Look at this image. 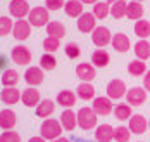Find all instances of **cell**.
Returning <instances> with one entry per match:
<instances>
[{
  "mask_svg": "<svg viewBox=\"0 0 150 142\" xmlns=\"http://www.w3.org/2000/svg\"><path fill=\"white\" fill-rule=\"evenodd\" d=\"M62 125H60V121L57 120H52V118H47L45 121L42 123L40 126V135L45 139V141H55L57 137L62 135Z\"/></svg>",
  "mask_w": 150,
  "mask_h": 142,
  "instance_id": "obj_1",
  "label": "cell"
},
{
  "mask_svg": "<svg viewBox=\"0 0 150 142\" xmlns=\"http://www.w3.org/2000/svg\"><path fill=\"white\" fill-rule=\"evenodd\" d=\"M76 116H78V126L81 128V130H85V132H88L91 130L93 126H97V113L93 111V108H81V109L76 113Z\"/></svg>",
  "mask_w": 150,
  "mask_h": 142,
  "instance_id": "obj_2",
  "label": "cell"
},
{
  "mask_svg": "<svg viewBox=\"0 0 150 142\" xmlns=\"http://www.w3.org/2000/svg\"><path fill=\"white\" fill-rule=\"evenodd\" d=\"M50 14H48V9L47 7H42V5H38V7H33L30 11V14H28V21H30L31 26H35V28H42V26H47L50 21Z\"/></svg>",
  "mask_w": 150,
  "mask_h": 142,
  "instance_id": "obj_3",
  "label": "cell"
},
{
  "mask_svg": "<svg viewBox=\"0 0 150 142\" xmlns=\"http://www.w3.org/2000/svg\"><path fill=\"white\" fill-rule=\"evenodd\" d=\"M112 40V33L107 26H97L91 31V42L97 45L98 49H104L105 45H109Z\"/></svg>",
  "mask_w": 150,
  "mask_h": 142,
  "instance_id": "obj_4",
  "label": "cell"
},
{
  "mask_svg": "<svg viewBox=\"0 0 150 142\" xmlns=\"http://www.w3.org/2000/svg\"><path fill=\"white\" fill-rule=\"evenodd\" d=\"M126 102L133 108H138V106H142V104H145V101H147V90L145 88H142V87H133V88H129L128 92H126Z\"/></svg>",
  "mask_w": 150,
  "mask_h": 142,
  "instance_id": "obj_5",
  "label": "cell"
},
{
  "mask_svg": "<svg viewBox=\"0 0 150 142\" xmlns=\"http://www.w3.org/2000/svg\"><path fill=\"white\" fill-rule=\"evenodd\" d=\"M126 83L122 81L121 78H114L109 81V85H107V97L109 99H122L124 95H126Z\"/></svg>",
  "mask_w": 150,
  "mask_h": 142,
  "instance_id": "obj_6",
  "label": "cell"
},
{
  "mask_svg": "<svg viewBox=\"0 0 150 142\" xmlns=\"http://www.w3.org/2000/svg\"><path fill=\"white\" fill-rule=\"evenodd\" d=\"M11 57H12V63L19 64V66H26V64H30L31 59H33L31 50L28 47H24V45H17V47L12 49Z\"/></svg>",
  "mask_w": 150,
  "mask_h": 142,
  "instance_id": "obj_7",
  "label": "cell"
},
{
  "mask_svg": "<svg viewBox=\"0 0 150 142\" xmlns=\"http://www.w3.org/2000/svg\"><path fill=\"white\" fill-rule=\"evenodd\" d=\"M30 5H28V2L26 0H11V4H9V12H11V16H14L16 19H24V17H28L30 14Z\"/></svg>",
  "mask_w": 150,
  "mask_h": 142,
  "instance_id": "obj_8",
  "label": "cell"
},
{
  "mask_svg": "<svg viewBox=\"0 0 150 142\" xmlns=\"http://www.w3.org/2000/svg\"><path fill=\"white\" fill-rule=\"evenodd\" d=\"M12 35H14L16 40H19V42L30 38V35H31L30 21H28V19H17L14 23V26H12Z\"/></svg>",
  "mask_w": 150,
  "mask_h": 142,
  "instance_id": "obj_9",
  "label": "cell"
},
{
  "mask_svg": "<svg viewBox=\"0 0 150 142\" xmlns=\"http://www.w3.org/2000/svg\"><path fill=\"white\" fill-rule=\"evenodd\" d=\"M93 111L98 114V116H107V114H110L112 111H114V106H112V99H109V97H95L93 99Z\"/></svg>",
  "mask_w": 150,
  "mask_h": 142,
  "instance_id": "obj_10",
  "label": "cell"
},
{
  "mask_svg": "<svg viewBox=\"0 0 150 142\" xmlns=\"http://www.w3.org/2000/svg\"><path fill=\"white\" fill-rule=\"evenodd\" d=\"M40 101H42L40 92H38V88H35V87H28L26 90L21 92V102H23L26 108H36V106L40 104Z\"/></svg>",
  "mask_w": 150,
  "mask_h": 142,
  "instance_id": "obj_11",
  "label": "cell"
},
{
  "mask_svg": "<svg viewBox=\"0 0 150 142\" xmlns=\"http://www.w3.org/2000/svg\"><path fill=\"white\" fill-rule=\"evenodd\" d=\"M76 76L81 80V81H88L91 83L95 76H97V71H95V66L90 63H79L76 66Z\"/></svg>",
  "mask_w": 150,
  "mask_h": 142,
  "instance_id": "obj_12",
  "label": "cell"
},
{
  "mask_svg": "<svg viewBox=\"0 0 150 142\" xmlns=\"http://www.w3.org/2000/svg\"><path fill=\"white\" fill-rule=\"evenodd\" d=\"M45 78V75H43V69L40 68V66H30L26 71H24V81L31 85V87H36V85H40L42 81Z\"/></svg>",
  "mask_w": 150,
  "mask_h": 142,
  "instance_id": "obj_13",
  "label": "cell"
},
{
  "mask_svg": "<svg viewBox=\"0 0 150 142\" xmlns=\"http://www.w3.org/2000/svg\"><path fill=\"white\" fill-rule=\"evenodd\" d=\"M149 130V121L145 120L143 114H133L129 118V132L136 133V135H142Z\"/></svg>",
  "mask_w": 150,
  "mask_h": 142,
  "instance_id": "obj_14",
  "label": "cell"
},
{
  "mask_svg": "<svg viewBox=\"0 0 150 142\" xmlns=\"http://www.w3.org/2000/svg\"><path fill=\"white\" fill-rule=\"evenodd\" d=\"M95 21H97V17L93 16V12H83L81 16L78 17V30L81 33L93 31L97 28L95 26Z\"/></svg>",
  "mask_w": 150,
  "mask_h": 142,
  "instance_id": "obj_15",
  "label": "cell"
},
{
  "mask_svg": "<svg viewBox=\"0 0 150 142\" xmlns=\"http://www.w3.org/2000/svg\"><path fill=\"white\" fill-rule=\"evenodd\" d=\"M110 45L114 47V50H116V52L124 54V52H128V50H129V47H131V42H129V36H128V35H124V33H116V35H112Z\"/></svg>",
  "mask_w": 150,
  "mask_h": 142,
  "instance_id": "obj_16",
  "label": "cell"
},
{
  "mask_svg": "<svg viewBox=\"0 0 150 142\" xmlns=\"http://www.w3.org/2000/svg\"><path fill=\"white\" fill-rule=\"evenodd\" d=\"M0 101L9 106H14L21 101V92L16 87H4V90L0 92Z\"/></svg>",
  "mask_w": 150,
  "mask_h": 142,
  "instance_id": "obj_17",
  "label": "cell"
},
{
  "mask_svg": "<svg viewBox=\"0 0 150 142\" xmlns=\"http://www.w3.org/2000/svg\"><path fill=\"white\" fill-rule=\"evenodd\" d=\"M60 125L64 130L67 132H73L76 126H78V116L73 109H66L60 113Z\"/></svg>",
  "mask_w": 150,
  "mask_h": 142,
  "instance_id": "obj_18",
  "label": "cell"
},
{
  "mask_svg": "<svg viewBox=\"0 0 150 142\" xmlns=\"http://www.w3.org/2000/svg\"><path fill=\"white\" fill-rule=\"evenodd\" d=\"M17 123V116L12 109H2L0 111V128L4 130H12Z\"/></svg>",
  "mask_w": 150,
  "mask_h": 142,
  "instance_id": "obj_19",
  "label": "cell"
},
{
  "mask_svg": "<svg viewBox=\"0 0 150 142\" xmlns=\"http://www.w3.org/2000/svg\"><path fill=\"white\" fill-rule=\"evenodd\" d=\"M76 95L81 101H93L95 99V87L88 81H83L76 87Z\"/></svg>",
  "mask_w": 150,
  "mask_h": 142,
  "instance_id": "obj_20",
  "label": "cell"
},
{
  "mask_svg": "<svg viewBox=\"0 0 150 142\" xmlns=\"http://www.w3.org/2000/svg\"><path fill=\"white\" fill-rule=\"evenodd\" d=\"M76 101H78V95L73 90H60L59 94H57V102L62 108H66V109L73 108L76 104Z\"/></svg>",
  "mask_w": 150,
  "mask_h": 142,
  "instance_id": "obj_21",
  "label": "cell"
},
{
  "mask_svg": "<svg viewBox=\"0 0 150 142\" xmlns=\"http://www.w3.org/2000/svg\"><path fill=\"white\" fill-rule=\"evenodd\" d=\"M95 141L97 142H110L114 141V128L110 125H98L95 130Z\"/></svg>",
  "mask_w": 150,
  "mask_h": 142,
  "instance_id": "obj_22",
  "label": "cell"
},
{
  "mask_svg": "<svg viewBox=\"0 0 150 142\" xmlns=\"http://www.w3.org/2000/svg\"><path fill=\"white\" fill-rule=\"evenodd\" d=\"M54 111H55V104L50 101V99H43V101H40V104L36 106V116L38 118H50L52 114H54Z\"/></svg>",
  "mask_w": 150,
  "mask_h": 142,
  "instance_id": "obj_23",
  "label": "cell"
},
{
  "mask_svg": "<svg viewBox=\"0 0 150 142\" xmlns=\"http://www.w3.org/2000/svg\"><path fill=\"white\" fill-rule=\"evenodd\" d=\"M109 63H110V56H109V52L105 49H97L91 54V64L95 68H105Z\"/></svg>",
  "mask_w": 150,
  "mask_h": 142,
  "instance_id": "obj_24",
  "label": "cell"
},
{
  "mask_svg": "<svg viewBox=\"0 0 150 142\" xmlns=\"http://www.w3.org/2000/svg\"><path fill=\"white\" fill-rule=\"evenodd\" d=\"M83 2L79 0H67L64 4V11H66V16L69 17H79L83 14Z\"/></svg>",
  "mask_w": 150,
  "mask_h": 142,
  "instance_id": "obj_25",
  "label": "cell"
},
{
  "mask_svg": "<svg viewBox=\"0 0 150 142\" xmlns=\"http://www.w3.org/2000/svg\"><path fill=\"white\" fill-rule=\"evenodd\" d=\"M126 17L128 19H133V21H138V19H143V5L142 2H128V9H126Z\"/></svg>",
  "mask_w": 150,
  "mask_h": 142,
  "instance_id": "obj_26",
  "label": "cell"
},
{
  "mask_svg": "<svg viewBox=\"0 0 150 142\" xmlns=\"http://www.w3.org/2000/svg\"><path fill=\"white\" fill-rule=\"evenodd\" d=\"M135 35L140 38V40H147L150 36V21L147 19H138L135 23Z\"/></svg>",
  "mask_w": 150,
  "mask_h": 142,
  "instance_id": "obj_27",
  "label": "cell"
},
{
  "mask_svg": "<svg viewBox=\"0 0 150 142\" xmlns=\"http://www.w3.org/2000/svg\"><path fill=\"white\" fill-rule=\"evenodd\" d=\"M135 56L138 59H142V61H147L150 57V44L147 40H138L135 44Z\"/></svg>",
  "mask_w": 150,
  "mask_h": 142,
  "instance_id": "obj_28",
  "label": "cell"
},
{
  "mask_svg": "<svg viewBox=\"0 0 150 142\" xmlns=\"http://www.w3.org/2000/svg\"><path fill=\"white\" fill-rule=\"evenodd\" d=\"M128 73L133 75V76H143L147 73V64H145V61H142V59L131 61V63L128 64Z\"/></svg>",
  "mask_w": 150,
  "mask_h": 142,
  "instance_id": "obj_29",
  "label": "cell"
},
{
  "mask_svg": "<svg viewBox=\"0 0 150 142\" xmlns=\"http://www.w3.org/2000/svg\"><path fill=\"white\" fill-rule=\"evenodd\" d=\"M47 33H48V36H54V38H59L60 40L66 35V28H64V24L59 23V21H50L47 24Z\"/></svg>",
  "mask_w": 150,
  "mask_h": 142,
  "instance_id": "obj_30",
  "label": "cell"
},
{
  "mask_svg": "<svg viewBox=\"0 0 150 142\" xmlns=\"http://www.w3.org/2000/svg\"><path fill=\"white\" fill-rule=\"evenodd\" d=\"M126 9H128V2L117 0V2H114V4H110V16L114 17V19L126 17Z\"/></svg>",
  "mask_w": 150,
  "mask_h": 142,
  "instance_id": "obj_31",
  "label": "cell"
},
{
  "mask_svg": "<svg viewBox=\"0 0 150 142\" xmlns=\"http://www.w3.org/2000/svg\"><path fill=\"white\" fill-rule=\"evenodd\" d=\"M93 16L97 19H105L110 16V5L107 2H97L93 4Z\"/></svg>",
  "mask_w": 150,
  "mask_h": 142,
  "instance_id": "obj_32",
  "label": "cell"
},
{
  "mask_svg": "<svg viewBox=\"0 0 150 142\" xmlns=\"http://www.w3.org/2000/svg\"><path fill=\"white\" fill-rule=\"evenodd\" d=\"M19 81V73L16 69H7L2 75V85L4 87H16Z\"/></svg>",
  "mask_w": 150,
  "mask_h": 142,
  "instance_id": "obj_33",
  "label": "cell"
},
{
  "mask_svg": "<svg viewBox=\"0 0 150 142\" xmlns=\"http://www.w3.org/2000/svg\"><path fill=\"white\" fill-rule=\"evenodd\" d=\"M114 114H116V118L119 120V121H126V120H129L133 114H131V106L126 102V104H117L116 106V109H114Z\"/></svg>",
  "mask_w": 150,
  "mask_h": 142,
  "instance_id": "obj_34",
  "label": "cell"
},
{
  "mask_svg": "<svg viewBox=\"0 0 150 142\" xmlns=\"http://www.w3.org/2000/svg\"><path fill=\"white\" fill-rule=\"evenodd\" d=\"M55 66H57V59H55L52 54L45 52V54L40 57V68H42L43 71H52V69H55Z\"/></svg>",
  "mask_w": 150,
  "mask_h": 142,
  "instance_id": "obj_35",
  "label": "cell"
},
{
  "mask_svg": "<svg viewBox=\"0 0 150 142\" xmlns=\"http://www.w3.org/2000/svg\"><path fill=\"white\" fill-rule=\"evenodd\" d=\"M129 139H131V132L128 126L114 128V141L116 142H129Z\"/></svg>",
  "mask_w": 150,
  "mask_h": 142,
  "instance_id": "obj_36",
  "label": "cell"
},
{
  "mask_svg": "<svg viewBox=\"0 0 150 142\" xmlns=\"http://www.w3.org/2000/svg\"><path fill=\"white\" fill-rule=\"evenodd\" d=\"M12 26H14V23H12L11 17L0 16V36H5V35L12 33Z\"/></svg>",
  "mask_w": 150,
  "mask_h": 142,
  "instance_id": "obj_37",
  "label": "cell"
},
{
  "mask_svg": "<svg viewBox=\"0 0 150 142\" xmlns=\"http://www.w3.org/2000/svg\"><path fill=\"white\" fill-rule=\"evenodd\" d=\"M59 47H60V40H59V38L47 36L45 40H43V49H45V52H48V54H52V52L59 50Z\"/></svg>",
  "mask_w": 150,
  "mask_h": 142,
  "instance_id": "obj_38",
  "label": "cell"
},
{
  "mask_svg": "<svg viewBox=\"0 0 150 142\" xmlns=\"http://www.w3.org/2000/svg\"><path fill=\"white\" fill-rule=\"evenodd\" d=\"M0 142H21V137L14 130H4V133L0 135Z\"/></svg>",
  "mask_w": 150,
  "mask_h": 142,
  "instance_id": "obj_39",
  "label": "cell"
},
{
  "mask_svg": "<svg viewBox=\"0 0 150 142\" xmlns=\"http://www.w3.org/2000/svg\"><path fill=\"white\" fill-rule=\"evenodd\" d=\"M64 52H66V56H67V57H71V59H76V57H79V56H81V49L78 47L76 44H67L66 49H64Z\"/></svg>",
  "mask_w": 150,
  "mask_h": 142,
  "instance_id": "obj_40",
  "label": "cell"
},
{
  "mask_svg": "<svg viewBox=\"0 0 150 142\" xmlns=\"http://www.w3.org/2000/svg\"><path fill=\"white\" fill-rule=\"evenodd\" d=\"M64 0H45V7L48 11H59L64 7Z\"/></svg>",
  "mask_w": 150,
  "mask_h": 142,
  "instance_id": "obj_41",
  "label": "cell"
},
{
  "mask_svg": "<svg viewBox=\"0 0 150 142\" xmlns=\"http://www.w3.org/2000/svg\"><path fill=\"white\" fill-rule=\"evenodd\" d=\"M143 87H145V90L150 92V69H147V73H145V78H143Z\"/></svg>",
  "mask_w": 150,
  "mask_h": 142,
  "instance_id": "obj_42",
  "label": "cell"
},
{
  "mask_svg": "<svg viewBox=\"0 0 150 142\" xmlns=\"http://www.w3.org/2000/svg\"><path fill=\"white\" fill-rule=\"evenodd\" d=\"M28 142H45V139H43V137L40 135V137H31V139H30Z\"/></svg>",
  "mask_w": 150,
  "mask_h": 142,
  "instance_id": "obj_43",
  "label": "cell"
},
{
  "mask_svg": "<svg viewBox=\"0 0 150 142\" xmlns=\"http://www.w3.org/2000/svg\"><path fill=\"white\" fill-rule=\"evenodd\" d=\"M52 142H71V139H66V137H62V135H60V137H57L55 141H52Z\"/></svg>",
  "mask_w": 150,
  "mask_h": 142,
  "instance_id": "obj_44",
  "label": "cell"
},
{
  "mask_svg": "<svg viewBox=\"0 0 150 142\" xmlns=\"http://www.w3.org/2000/svg\"><path fill=\"white\" fill-rule=\"evenodd\" d=\"M0 69H5V57L0 56Z\"/></svg>",
  "mask_w": 150,
  "mask_h": 142,
  "instance_id": "obj_45",
  "label": "cell"
},
{
  "mask_svg": "<svg viewBox=\"0 0 150 142\" xmlns=\"http://www.w3.org/2000/svg\"><path fill=\"white\" fill-rule=\"evenodd\" d=\"M79 2H83V4H97L98 0H79Z\"/></svg>",
  "mask_w": 150,
  "mask_h": 142,
  "instance_id": "obj_46",
  "label": "cell"
},
{
  "mask_svg": "<svg viewBox=\"0 0 150 142\" xmlns=\"http://www.w3.org/2000/svg\"><path fill=\"white\" fill-rule=\"evenodd\" d=\"M114 2H117V0H107V4H114Z\"/></svg>",
  "mask_w": 150,
  "mask_h": 142,
  "instance_id": "obj_47",
  "label": "cell"
},
{
  "mask_svg": "<svg viewBox=\"0 0 150 142\" xmlns=\"http://www.w3.org/2000/svg\"><path fill=\"white\" fill-rule=\"evenodd\" d=\"M149 130H150V120H149Z\"/></svg>",
  "mask_w": 150,
  "mask_h": 142,
  "instance_id": "obj_48",
  "label": "cell"
},
{
  "mask_svg": "<svg viewBox=\"0 0 150 142\" xmlns=\"http://www.w3.org/2000/svg\"><path fill=\"white\" fill-rule=\"evenodd\" d=\"M135 2H143V0H135Z\"/></svg>",
  "mask_w": 150,
  "mask_h": 142,
  "instance_id": "obj_49",
  "label": "cell"
}]
</instances>
